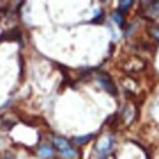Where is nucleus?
<instances>
[{"label":"nucleus","mask_w":159,"mask_h":159,"mask_svg":"<svg viewBox=\"0 0 159 159\" xmlns=\"http://www.w3.org/2000/svg\"><path fill=\"white\" fill-rule=\"evenodd\" d=\"M21 38V32L19 31V28H12L10 31H6L5 33L1 34L0 40H17Z\"/></svg>","instance_id":"obj_4"},{"label":"nucleus","mask_w":159,"mask_h":159,"mask_svg":"<svg viewBox=\"0 0 159 159\" xmlns=\"http://www.w3.org/2000/svg\"><path fill=\"white\" fill-rule=\"evenodd\" d=\"M113 143H114V139L111 136H107V137H103L98 142L97 144V151H98V156H103V157H107V153L110 151V148L113 147Z\"/></svg>","instance_id":"obj_3"},{"label":"nucleus","mask_w":159,"mask_h":159,"mask_svg":"<svg viewBox=\"0 0 159 159\" xmlns=\"http://www.w3.org/2000/svg\"><path fill=\"white\" fill-rule=\"evenodd\" d=\"M134 2L132 1H120L119 2V9H118V12H120L121 15H124L129 9H130V6L132 5Z\"/></svg>","instance_id":"obj_6"},{"label":"nucleus","mask_w":159,"mask_h":159,"mask_svg":"<svg viewBox=\"0 0 159 159\" xmlns=\"http://www.w3.org/2000/svg\"><path fill=\"white\" fill-rule=\"evenodd\" d=\"M93 135H87V136H80V137H75L74 139V142L77 143V144H84L87 143L89 139H92Z\"/></svg>","instance_id":"obj_7"},{"label":"nucleus","mask_w":159,"mask_h":159,"mask_svg":"<svg viewBox=\"0 0 159 159\" xmlns=\"http://www.w3.org/2000/svg\"><path fill=\"white\" fill-rule=\"evenodd\" d=\"M38 153H39V156L42 158H50V157H53L54 151H53L52 147H49V146H43V147L39 148Z\"/></svg>","instance_id":"obj_5"},{"label":"nucleus","mask_w":159,"mask_h":159,"mask_svg":"<svg viewBox=\"0 0 159 159\" xmlns=\"http://www.w3.org/2000/svg\"><path fill=\"white\" fill-rule=\"evenodd\" d=\"M113 20L115 21L118 25H119V27H124V20H122V15L118 12V11H115L114 14H113Z\"/></svg>","instance_id":"obj_8"},{"label":"nucleus","mask_w":159,"mask_h":159,"mask_svg":"<svg viewBox=\"0 0 159 159\" xmlns=\"http://www.w3.org/2000/svg\"><path fill=\"white\" fill-rule=\"evenodd\" d=\"M53 142H54V146L60 151V153H61V156L64 158L71 159L76 156V151L69 144V142L66 139L55 137V139H53Z\"/></svg>","instance_id":"obj_1"},{"label":"nucleus","mask_w":159,"mask_h":159,"mask_svg":"<svg viewBox=\"0 0 159 159\" xmlns=\"http://www.w3.org/2000/svg\"><path fill=\"white\" fill-rule=\"evenodd\" d=\"M152 6H149V10L153 15H159V1H154V2H151Z\"/></svg>","instance_id":"obj_9"},{"label":"nucleus","mask_w":159,"mask_h":159,"mask_svg":"<svg viewBox=\"0 0 159 159\" xmlns=\"http://www.w3.org/2000/svg\"><path fill=\"white\" fill-rule=\"evenodd\" d=\"M97 81L99 82L100 86H102L109 94H111V96H116V93H118L116 87H115V84L113 83L111 79H110L107 74H99V75L97 76Z\"/></svg>","instance_id":"obj_2"},{"label":"nucleus","mask_w":159,"mask_h":159,"mask_svg":"<svg viewBox=\"0 0 159 159\" xmlns=\"http://www.w3.org/2000/svg\"><path fill=\"white\" fill-rule=\"evenodd\" d=\"M151 32H152L153 37H154V38H157V39L159 40V27H157V28H153Z\"/></svg>","instance_id":"obj_10"}]
</instances>
